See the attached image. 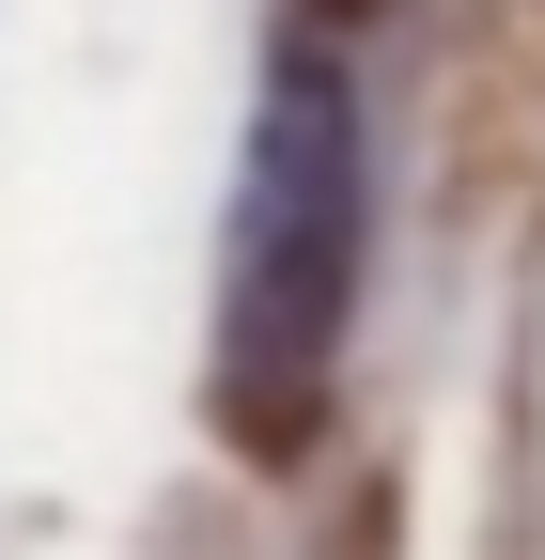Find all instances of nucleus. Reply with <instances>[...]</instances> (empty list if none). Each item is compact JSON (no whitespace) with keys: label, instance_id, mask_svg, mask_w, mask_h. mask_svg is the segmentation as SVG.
Masks as SVG:
<instances>
[{"label":"nucleus","instance_id":"obj_1","mask_svg":"<svg viewBox=\"0 0 545 560\" xmlns=\"http://www.w3.org/2000/svg\"><path fill=\"white\" fill-rule=\"evenodd\" d=\"M344 312H359V109H344L327 62H297L265 94V140H250L234 312H219V420H234V452H297L312 436Z\"/></svg>","mask_w":545,"mask_h":560}]
</instances>
